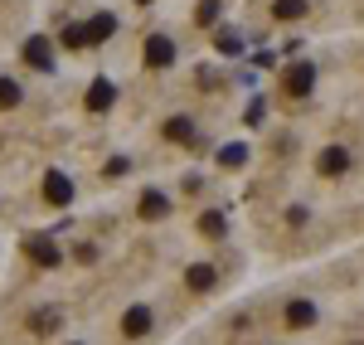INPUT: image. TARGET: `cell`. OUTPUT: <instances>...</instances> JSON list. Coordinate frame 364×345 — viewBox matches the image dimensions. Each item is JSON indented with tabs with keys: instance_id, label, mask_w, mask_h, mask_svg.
I'll use <instances>...</instances> for the list:
<instances>
[{
	"instance_id": "obj_19",
	"label": "cell",
	"mask_w": 364,
	"mask_h": 345,
	"mask_svg": "<svg viewBox=\"0 0 364 345\" xmlns=\"http://www.w3.org/2000/svg\"><path fill=\"white\" fill-rule=\"evenodd\" d=\"M20 97H25V92H20L15 78H0V107H20Z\"/></svg>"
},
{
	"instance_id": "obj_21",
	"label": "cell",
	"mask_w": 364,
	"mask_h": 345,
	"mask_svg": "<svg viewBox=\"0 0 364 345\" xmlns=\"http://www.w3.org/2000/svg\"><path fill=\"white\" fill-rule=\"evenodd\" d=\"M219 10H224V0H199L195 20H199V25H214V20H219Z\"/></svg>"
},
{
	"instance_id": "obj_22",
	"label": "cell",
	"mask_w": 364,
	"mask_h": 345,
	"mask_svg": "<svg viewBox=\"0 0 364 345\" xmlns=\"http://www.w3.org/2000/svg\"><path fill=\"white\" fill-rule=\"evenodd\" d=\"M262 117H267V102H262V97H252V102H248V117H243V122H248V127H262Z\"/></svg>"
},
{
	"instance_id": "obj_15",
	"label": "cell",
	"mask_w": 364,
	"mask_h": 345,
	"mask_svg": "<svg viewBox=\"0 0 364 345\" xmlns=\"http://www.w3.org/2000/svg\"><path fill=\"white\" fill-rule=\"evenodd\" d=\"M185 282H190L195 292H209L214 287V267H209V262H195V267L185 272Z\"/></svg>"
},
{
	"instance_id": "obj_11",
	"label": "cell",
	"mask_w": 364,
	"mask_h": 345,
	"mask_svg": "<svg viewBox=\"0 0 364 345\" xmlns=\"http://www.w3.org/2000/svg\"><path fill=\"white\" fill-rule=\"evenodd\" d=\"M224 229H228L224 209H209V214H199V233H204V238H224Z\"/></svg>"
},
{
	"instance_id": "obj_5",
	"label": "cell",
	"mask_w": 364,
	"mask_h": 345,
	"mask_svg": "<svg viewBox=\"0 0 364 345\" xmlns=\"http://www.w3.org/2000/svg\"><path fill=\"white\" fill-rule=\"evenodd\" d=\"M151 326H156V321H151L146 307H127V317H122V336H127V341H141Z\"/></svg>"
},
{
	"instance_id": "obj_8",
	"label": "cell",
	"mask_w": 364,
	"mask_h": 345,
	"mask_svg": "<svg viewBox=\"0 0 364 345\" xmlns=\"http://www.w3.org/2000/svg\"><path fill=\"white\" fill-rule=\"evenodd\" d=\"M112 102H117V87L107 78H92V87H87V112H107Z\"/></svg>"
},
{
	"instance_id": "obj_17",
	"label": "cell",
	"mask_w": 364,
	"mask_h": 345,
	"mask_svg": "<svg viewBox=\"0 0 364 345\" xmlns=\"http://www.w3.org/2000/svg\"><path fill=\"white\" fill-rule=\"evenodd\" d=\"M58 44H68V49H87V25H63Z\"/></svg>"
},
{
	"instance_id": "obj_6",
	"label": "cell",
	"mask_w": 364,
	"mask_h": 345,
	"mask_svg": "<svg viewBox=\"0 0 364 345\" xmlns=\"http://www.w3.org/2000/svg\"><path fill=\"white\" fill-rule=\"evenodd\" d=\"M44 200L49 204H68L73 200V180H68L63 171H49L44 175Z\"/></svg>"
},
{
	"instance_id": "obj_4",
	"label": "cell",
	"mask_w": 364,
	"mask_h": 345,
	"mask_svg": "<svg viewBox=\"0 0 364 345\" xmlns=\"http://www.w3.org/2000/svg\"><path fill=\"white\" fill-rule=\"evenodd\" d=\"M282 83H287V92H291V97H306L311 83H316V68H311V63H291Z\"/></svg>"
},
{
	"instance_id": "obj_18",
	"label": "cell",
	"mask_w": 364,
	"mask_h": 345,
	"mask_svg": "<svg viewBox=\"0 0 364 345\" xmlns=\"http://www.w3.org/2000/svg\"><path fill=\"white\" fill-rule=\"evenodd\" d=\"M219 161H224L228 171H238V166H248V146H238V142H233V146H224V151H219Z\"/></svg>"
},
{
	"instance_id": "obj_1",
	"label": "cell",
	"mask_w": 364,
	"mask_h": 345,
	"mask_svg": "<svg viewBox=\"0 0 364 345\" xmlns=\"http://www.w3.org/2000/svg\"><path fill=\"white\" fill-rule=\"evenodd\" d=\"M25 253H29V262H39V267H58V262H63V253L54 248V238H49V233H29V238H25Z\"/></svg>"
},
{
	"instance_id": "obj_12",
	"label": "cell",
	"mask_w": 364,
	"mask_h": 345,
	"mask_svg": "<svg viewBox=\"0 0 364 345\" xmlns=\"http://www.w3.org/2000/svg\"><path fill=\"white\" fill-rule=\"evenodd\" d=\"M29 331H34V336H54V331H58V312H54V307L34 312V317H29Z\"/></svg>"
},
{
	"instance_id": "obj_13",
	"label": "cell",
	"mask_w": 364,
	"mask_h": 345,
	"mask_svg": "<svg viewBox=\"0 0 364 345\" xmlns=\"http://www.w3.org/2000/svg\"><path fill=\"white\" fill-rule=\"evenodd\" d=\"M311 321H316V307H311V302H291V307H287V326H291V331H301Z\"/></svg>"
},
{
	"instance_id": "obj_9",
	"label": "cell",
	"mask_w": 364,
	"mask_h": 345,
	"mask_svg": "<svg viewBox=\"0 0 364 345\" xmlns=\"http://www.w3.org/2000/svg\"><path fill=\"white\" fill-rule=\"evenodd\" d=\"M136 214H141V219H166V214H170V200L161 195V190H146V195H141V204H136Z\"/></svg>"
},
{
	"instance_id": "obj_20",
	"label": "cell",
	"mask_w": 364,
	"mask_h": 345,
	"mask_svg": "<svg viewBox=\"0 0 364 345\" xmlns=\"http://www.w3.org/2000/svg\"><path fill=\"white\" fill-rule=\"evenodd\" d=\"M214 44H219V54H243V39H238L233 29H219V34H214Z\"/></svg>"
},
{
	"instance_id": "obj_10",
	"label": "cell",
	"mask_w": 364,
	"mask_h": 345,
	"mask_svg": "<svg viewBox=\"0 0 364 345\" xmlns=\"http://www.w3.org/2000/svg\"><path fill=\"white\" fill-rule=\"evenodd\" d=\"M107 34H117V15L102 10V15H92V20H87V44H102Z\"/></svg>"
},
{
	"instance_id": "obj_3",
	"label": "cell",
	"mask_w": 364,
	"mask_h": 345,
	"mask_svg": "<svg viewBox=\"0 0 364 345\" xmlns=\"http://www.w3.org/2000/svg\"><path fill=\"white\" fill-rule=\"evenodd\" d=\"M25 63H29V68H39V73H54V49H49V39L29 34V39H25Z\"/></svg>"
},
{
	"instance_id": "obj_2",
	"label": "cell",
	"mask_w": 364,
	"mask_h": 345,
	"mask_svg": "<svg viewBox=\"0 0 364 345\" xmlns=\"http://www.w3.org/2000/svg\"><path fill=\"white\" fill-rule=\"evenodd\" d=\"M141 58H146V68H170V63H175V39L151 34V39H146V49H141Z\"/></svg>"
},
{
	"instance_id": "obj_24",
	"label": "cell",
	"mask_w": 364,
	"mask_h": 345,
	"mask_svg": "<svg viewBox=\"0 0 364 345\" xmlns=\"http://www.w3.org/2000/svg\"><path fill=\"white\" fill-rule=\"evenodd\" d=\"M136 5H151V0H136Z\"/></svg>"
},
{
	"instance_id": "obj_23",
	"label": "cell",
	"mask_w": 364,
	"mask_h": 345,
	"mask_svg": "<svg viewBox=\"0 0 364 345\" xmlns=\"http://www.w3.org/2000/svg\"><path fill=\"white\" fill-rule=\"evenodd\" d=\"M132 171V161H127V156H117V161H107V175H127Z\"/></svg>"
},
{
	"instance_id": "obj_16",
	"label": "cell",
	"mask_w": 364,
	"mask_h": 345,
	"mask_svg": "<svg viewBox=\"0 0 364 345\" xmlns=\"http://www.w3.org/2000/svg\"><path fill=\"white\" fill-rule=\"evenodd\" d=\"M272 15H277L282 25H287V20H301V15H306V0H272Z\"/></svg>"
},
{
	"instance_id": "obj_14",
	"label": "cell",
	"mask_w": 364,
	"mask_h": 345,
	"mask_svg": "<svg viewBox=\"0 0 364 345\" xmlns=\"http://www.w3.org/2000/svg\"><path fill=\"white\" fill-rule=\"evenodd\" d=\"M166 137H170V142H185V146H190V142H195V122H190V117H170V122H166Z\"/></svg>"
},
{
	"instance_id": "obj_7",
	"label": "cell",
	"mask_w": 364,
	"mask_h": 345,
	"mask_svg": "<svg viewBox=\"0 0 364 345\" xmlns=\"http://www.w3.org/2000/svg\"><path fill=\"white\" fill-rule=\"evenodd\" d=\"M316 171L321 175H345L350 171V151H345V146H326L321 161H316Z\"/></svg>"
}]
</instances>
